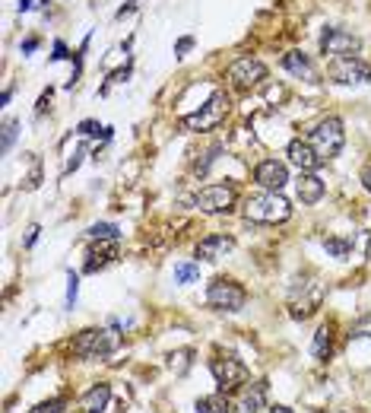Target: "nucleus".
<instances>
[{
  "label": "nucleus",
  "mask_w": 371,
  "mask_h": 413,
  "mask_svg": "<svg viewBox=\"0 0 371 413\" xmlns=\"http://www.w3.org/2000/svg\"><path fill=\"white\" fill-rule=\"evenodd\" d=\"M206 369H210V375L216 382V391H222V395H228V397L241 395V391L251 385V369H248V363L241 360L238 353H232V350H216L210 356V363H206Z\"/></svg>",
  "instance_id": "nucleus-1"
},
{
  "label": "nucleus",
  "mask_w": 371,
  "mask_h": 413,
  "mask_svg": "<svg viewBox=\"0 0 371 413\" xmlns=\"http://www.w3.org/2000/svg\"><path fill=\"white\" fill-rule=\"evenodd\" d=\"M248 222H260V226H279L292 216V204L282 198V191H254L241 200Z\"/></svg>",
  "instance_id": "nucleus-2"
},
{
  "label": "nucleus",
  "mask_w": 371,
  "mask_h": 413,
  "mask_svg": "<svg viewBox=\"0 0 371 413\" xmlns=\"http://www.w3.org/2000/svg\"><path fill=\"white\" fill-rule=\"evenodd\" d=\"M121 347V337L114 328H86L70 340V353L86 363H102Z\"/></svg>",
  "instance_id": "nucleus-3"
},
{
  "label": "nucleus",
  "mask_w": 371,
  "mask_h": 413,
  "mask_svg": "<svg viewBox=\"0 0 371 413\" xmlns=\"http://www.w3.org/2000/svg\"><path fill=\"white\" fill-rule=\"evenodd\" d=\"M228 112H232V99H228V92L226 90H216L213 96L197 108V112L181 118V127H184V131H191V134H210V131H216V127L228 118Z\"/></svg>",
  "instance_id": "nucleus-4"
},
{
  "label": "nucleus",
  "mask_w": 371,
  "mask_h": 413,
  "mask_svg": "<svg viewBox=\"0 0 371 413\" xmlns=\"http://www.w3.org/2000/svg\"><path fill=\"white\" fill-rule=\"evenodd\" d=\"M206 306L219 315H238L248 306V289L232 277H213L206 283Z\"/></svg>",
  "instance_id": "nucleus-5"
},
{
  "label": "nucleus",
  "mask_w": 371,
  "mask_h": 413,
  "mask_svg": "<svg viewBox=\"0 0 371 413\" xmlns=\"http://www.w3.org/2000/svg\"><path fill=\"white\" fill-rule=\"evenodd\" d=\"M308 144L318 150V156L323 162L336 159V156L343 153V146H346V127H343V121L336 118V114H327V118H321L318 124L308 131Z\"/></svg>",
  "instance_id": "nucleus-6"
},
{
  "label": "nucleus",
  "mask_w": 371,
  "mask_h": 413,
  "mask_svg": "<svg viewBox=\"0 0 371 413\" xmlns=\"http://www.w3.org/2000/svg\"><path fill=\"white\" fill-rule=\"evenodd\" d=\"M241 194L235 181H213V185H204L194 198L200 213H210V216H222V213H232L238 207Z\"/></svg>",
  "instance_id": "nucleus-7"
},
{
  "label": "nucleus",
  "mask_w": 371,
  "mask_h": 413,
  "mask_svg": "<svg viewBox=\"0 0 371 413\" xmlns=\"http://www.w3.org/2000/svg\"><path fill=\"white\" fill-rule=\"evenodd\" d=\"M226 77H228V83H232L235 90L251 92V90H258V86H264L267 64H264V60H258V58H251V54H245V58L232 60V67H228Z\"/></svg>",
  "instance_id": "nucleus-8"
},
{
  "label": "nucleus",
  "mask_w": 371,
  "mask_h": 413,
  "mask_svg": "<svg viewBox=\"0 0 371 413\" xmlns=\"http://www.w3.org/2000/svg\"><path fill=\"white\" fill-rule=\"evenodd\" d=\"M327 77L336 86H365L371 80V64L362 58H333L327 64Z\"/></svg>",
  "instance_id": "nucleus-9"
},
{
  "label": "nucleus",
  "mask_w": 371,
  "mask_h": 413,
  "mask_svg": "<svg viewBox=\"0 0 371 413\" xmlns=\"http://www.w3.org/2000/svg\"><path fill=\"white\" fill-rule=\"evenodd\" d=\"M321 51L330 54V58H359L362 38L353 36L349 29H336V26H330V29L321 32Z\"/></svg>",
  "instance_id": "nucleus-10"
},
{
  "label": "nucleus",
  "mask_w": 371,
  "mask_h": 413,
  "mask_svg": "<svg viewBox=\"0 0 371 413\" xmlns=\"http://www.w3.org/2000/svg\"><path fill=\"white\" fill-rule=\"evenodd\" d=\"M289 181H292L289 178V166L282 159H276V156H267V159H260L254 166V185L260 191H282Z\"/></svg>",
  "instance_id": "nucleus-11"
},
{
  "label": "nucleus",
  "mask_w": 371,
  "mask_h": 413,
  "mask_svg": "<svg viewBox=\"0 0 371 413\" xmlns=\"http://www.w3.org/2000/svg\"><path fill=\"white\" fill-rule=\"evenodd\" d=\"M267 407H270V382L267 378H254L238 395V401L232 404V413H267Z\"/></svg>",
  "instance_id": "nucleus-12"
},
{
  "label": "nucleus",
  "mask_w": 371,
  "mask_h": 413,
  "mask_svg": "<svg viewBox=\"0 0 371 413\" xmlns=\"http://www.w3.org/2000/svg\"><path fill=\"white\" fill-rule=\"evenodd\" d=\"M286 156H289V162H292V166L299 168V172H318V168L323 166V159L318 156V150H314V146L308 144V137L289 140Z\"/></svg>",
  "instance_id": "nucleus-13"
},
{
  "label": "nucleus",
  "mask_w": 371,
  "mask_h": 413,
  "mask_svg": "<svg viewBox=\"0 0 371 413\" xmlns=\"http://www.w3.org/2000/svg\"><path fill=\"white\" fill-rule=\"evenodd\" d=\"M228 252H235V235L213 232V235H206V239L197 242L194 258H197V261H222Z\"/></svg>",
  "instance_id": "nucleus-14"
},
{
  "label": "nucleus",
  "mask_w": 371,
  "mask_h": 413,
  "mask_svg": "<svg viewBox=\"0 0 371 413\" xmlns=\"http://www.w3.org/2000/svg\"><path fill=\"white\" fill-rule=\"evenodd\" d=\"M336 353V324L333 321H321L318 331L311 337V360L314 363H330Z\"/></svg>",
  "instance_id": "nucleus-15"
},
{
  "label": "nucleus",
  "mask_w": 371,
  "mask_h": 413,
  "mask_svg": "<svg viewBox=\"0 0 371 413\" xmlns=\"http://www.w3.org/2000/svg\"><path fill=\"white\" fill-rule=\"evenodd\" d=\"M323 194H327V181H323L318 172H301L299 175V181H295V198H299L305 207L321 204Z\"/></svg>",
  "instance_id": "nucleus-16"
},
{
  "label": "nucleus",
  "mask_w": 371,
  "mask_h": 413,
  "mask_svg": "<svg viewBox=\"0 0 371 413\" xmlns=\"http://www.w3.org/2000/svg\"><path fill=\"white\" fill-rule=\"evenodd\" d=\"M108 404H111V385L96 382V385H89V388L79 395L77 407H79V413H105Z\"/></svg>",
  "instance_id": "nucleus-17"
},
{
  "label": "nucleus",
  "mask_w": 371,
  "mask_h": 413,
  "mask_svg": "<svg viewBox=\"0 0 371 413\" xmlns=\"http://www.w3.org/2000/svg\"><path fill=\"white\" fill-rule=\"evenodd\" d=\"M114 258H118V242H99V245H89L83 270L86 274H99V270H105L108 264H114Z\"/></svg>",
  "instance_id": "nucleus-18"
},
{
  "label": "nucleus",
  "mask_w": 371,
  "mask_h": 413,
  "mask_svg": "<svg viewBox=\"0 0 371 413\" xmlns=\"http://www.w3.org/2000/svg\"><path fill=\"white\" fill-rule=\"evenodd\" d=\"M282 67H286L292 77L299 80H308V83H318V67H314V60L308 58V54L301 51H289L286 58H282Z\"/></svg>",
  "instance_id": "nucleus-19"
},
{
  "label": "nucleus",
  "mask_w": 371,
  "mask_h": 413,
  "mask_svg": "<svg viewBox=\"0 0 371 413\" xmlns=\"http://www.w3.org/2000/svg\"><path fill=\"white\" fill-rule=\"evenodd\" d=\"M194 413H232V397L222 395V391L204 395V397H197V404H194Z\"/></svg>",
  "instance_id": "nucleus-20"
},
{
  "label": "nucleus",
  "mask_w": 371,
  "mask_h": 413,
  "mask_svg": "<svg viewBox=\"0 0 371 413\" xmlns=\"http://www.w3.org/2000/svg\"><path fill=\"white\" fill-rule=\"evenodd\" d=\"M321 245L336 261H349V254H353V239H346V235H323Z\"/></svg>",
  "instance_id": "nucleus-21"
},
{
  "label": "nucleus",
  "mask_w": 371,
  "mask_h": 413,
  "mask_svg": "<svg viewBox=\"0 0 371 413\" xmlns=\"http://www.w3.org/2000/svg\"><path fill=\"white\" fill-rule=\"evenodd\" d=\"M86 232H89L92 242H121V229L114 222H92Z\"/></svg>",
  "instance_id": "nucleus-22"
},
{
  "label": "nucleus",
  "mask_w": 371,
  "mask_h": 413,
  "mask_svg": "<svg viewBox=\"0 0 371 413\" xmlns=\"http://www.w3.org/2000/svg\"><path fill=\"white\" fill-rule=\"evenodd\" d=\"M16 137H19V121L4 118V124H0V153H10L13 144H16Z\"/></svg>",
  "instance_id": "nucleus-23"
},
{
  "label": "nucleus",
  "mask_w": 371,
  "mask_h": 413,
  "mask_svg": "<svg viewBox=\"0 0 371 413\" xmlns=\"http://www.w3.org/2000/svg\"><path fill=\"white\" fill-rule=\"evenodd\" d=\"M197 277H200V261H181V264H175V283L187 286V283H194Z\"/></svg>",
  "instance_id": "nucleus-24"
},
{
  "label": "nucleus",
  "mask_w": 371,
  "mask_h": 413,
  "mask_svg": "<svg viewBox=\"0 0 371 413\" xmlns=\"http://www.w3.org/2000/svg\"><path fill=\"white\" fill-rule=\"evenodd\" d=\"M191 356H194V350H178V353H172L168 356V369L175 372V375H184L187 369H191Z\"/></svg>",
  "instance_id": "nucleus-25"
},
{
  "label": "nucleus",
  "mask_w": 371,
  "mask_h": 413,
  "mask_svg": "<svg viewBox=\"0 0 371 413\" xmlns=\"http://www.w3.org/2000/svg\"><path fill=\"white\" fill-rule=\"evenodd\" d=\"M67 407H70V401L64 395H57V397H48V401L35 404L29 413H67Z\"/></svg>",
  "instance_id": "nucleus-26"
},
{
  "label": "nucleus",
  "mask_w": 371,
  "mask_h": 413,
  "mask_svg": "<svg viewBox=\"0 0 371 413\" xmlns=\"http://www.w3.org/2000/svg\"><path fill=\"white\" fill-rule=\"evenodd\" d=\"M346 337H349V340H368V337H371V311H368V315H362V318H355Z\"/></svg>",
  "instance_id": "nucleus-27"
},
{
  "label": "nucleus",
  "mask_w": 371,
  "mask_h": 413,
  "mask_svg": "<svg viewBox=\"0 0 371 413\" xmlns=\"http://www.w3.org/2000/svg\"><path fill=\"white\" fill-rule=\"evenodd\" d=\"M77 296H79V274H73V270H67V309L77 306Z\"/></svg>",
  "instance_id": "nucleus-28"
},
{
  "label": "nucleus",
  "mask_w": 371,
  "mask_h": 413,
  "mask_svg": "<svg viewBox=\"0 0 371 413\" xmlns=\"http://www.w3.org/2000/svg\"><path fill=\"white\" fill-rule=\"evenodd\" d=\"M42 185V162H35V166H32V172H29V178H26V191H35V188Z\"/></svg>",
  "instance_id": "nucleus-29"
},
{
  "label": "nucleus",
  "mask_w": 371,
  "mask_h": 413,
  "mask_svg": "<svg viewBox=\"0 0 371 413\" xmlns=\"http://www.w3.org/2000/svg\"><path fill=\"white\" fill-rule=\"evenodd\" d=\"M86 153H89V146H86V144H79V146H77V153H73V159L67 162V168H64V172H77V168H79V162H83V156H86Z\"/></svg>",
  "instance_id": "nucleus-30"
},
{
  "label": "nucleus",
  "mask_w": 371,
  "mask_h": 413,
  "mask_svg": "<svg viewBox=\"0 0 371 413\" xmlns=\"http://www.w3.org/2000/svg\"><path fill=\"white\" fill-rule=\"evenodd\" d=\"M38 232H42V226H38V222H32L29 229H26V239H23V248H32L38 242Z\"/></svg>",
  "instance_id": "nucleus-31"
},
{
  "label": "nucleus",
  "mask_w": 371,
  "mask_h": 413,
  "mask_svg": "<svg viewBox=\"0 0 371 413\" xmlns=\"http://www.w3.org/2000/svg\"><path fill=\"white\" fill-rule=\"evenodd\" d=\"M191 48H194V38H191V36H184L178 45H175V54H187Z\"/></svg>",
  "instance_id": "nucleus-32"
},
{
  "label": "nucleus",
  "mask_w": 371,
  "mask_h": 413,
  "mask_svg": "<svg viewBox=\"0 0 371 413\" xmlns=\"http://www.w3.org/2000/svg\"><path fill=\"white\" fill-rule=\"evenodd\" d=\"M137 6H140V0H127V4L118 10V19H124L127 13H133V10H137Z\"/></svg>",
  "instance_id": "nucleus-33"
},
{
  "label": "nucleus",
  "mask_w": 371,
  "mask_h": 413,
  "mask_svg": "<svg viewBox=\"0 0 371 413\" xmlns=\"http://www.w3.org/2000/svg\"><path fill=\"white\" fill-rule=\"evenodd\" d=\"M359 178H362V188H365V191L371 194V162H368L365 168H362V175H359Z\"/></svg>",
  "instance_id": "nucleus-34"
},
{
  "label": "nucleus",
  "mask_w": 371,
  "mask_h": 413,
  "mask_svg": "<svg viewBox=\"0 0 371 413\" xmlns=\"http://www.w3.org/2000/svg\"><path fill=\"white\" fill-rule=\"evenodd\" d=\"M267 413H295V410L289 407V404H270Z\"/></svg>",
  "instance_id": "nucleus-35"
},
{
  "label": "nucleus",
  "mask_w": 371,
  "mask_h": 413,
  "mask_svg": "<svg viewBox=\"0 0 371 413\" xmlns=\"http://www.w3.org/2000/svg\"><path fill=\"white\" fill-rule=\"evenodd\" d=\"M60 58H67V48H64V42H57V45H54V54H51V60H60Z\"/></svg>",
  "instance_id": "nucleus-36"
},
{
  "label": "nucleus",
  "mask_w": 371,
  "mask_h": 413,
  "mask_svg": "<svg viewBox=\"0 0 371 413\" xmlns=\"http://www.w3.org/2000/svg\"><path fill=\"white\" fill-rule=\"evenodd\" d=\"M35 48H38V38H26V42H23V51H26V54L35 51Z\"/></svg>",
  "instance_id": "nucleus-37"
},
{
  "label": "nucleus",
  "mask_w": 371,
  "mask_h": 413,
  "mask_svg": "<svg viewBox=\"0 0 371 413\" xmlns=\"http://www.w3.org/2000/svg\"><path fill=\"white\" fill-rule=\"evenodd\" d=\"M10 99H13V90H10V86H6V90L0 92V105H6V102H10Z\"/></svg>",
  "instance_id": "nucleus-38"
},
{
  "label": "nucleus",
  "mask_w": 371,
  "mask_h": 413,
  "mask_svg": "<svg viewBox=\"0 0 371 413\" xmlns=\"http://www.w3.org/2000/svg\"><path fill=\"white\" fill-rule=\"evenodd\" d=\"M32 6V0H19V13H26Z\"/></svg>",
  "instance_id": "nucleus-39"
}]
</instances>
